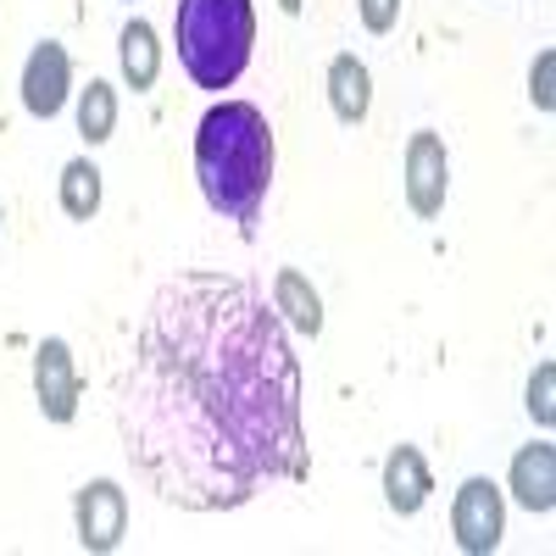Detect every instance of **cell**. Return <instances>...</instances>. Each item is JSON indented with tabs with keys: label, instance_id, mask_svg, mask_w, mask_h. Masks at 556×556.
<instances>
[{
	"label": "cell",
	"instance_id": "1",
	"mask_svg": "<svg viewBox=\"0 0 556 556\" xmlns=\"http://www.w3.org/2000/svg\"><path fill=\"white\" fill-rule=\"evenodd\" d=\"M117 434L134 473L184 513L301 484V362L273 301L235 273L167 278L117 379Z\"/></svg>",
	"mask_w": 556,
	"mask_h": 556
},
{
	"label": "cell",
	"instance_id": "2",
	"mask_svg": "<svg viewBox=\"0 0 556 556\" xmlns=\"http://www.w3.org/2000/svg\"><path fill=\"white\" fill-rule=\"evenodd\" d=\"M195 178H201L206 206L251 235L262 217V201H267V178H273V128H267L262 106L223 101L201 117Z\"/></svg>",
	"mask_w": 556,
	"mask_h": 556
},
{
	"label": "cell",
	"instance_id": "3",
	"mask_svg": "<svg viewBox=\"0 0 556 556\" xmlns=\"http://www.w3.org/2000/svg\"><path fill=\"white\" fill-rule=\"evenodd\" d=\"M178 62L201 89H228L251 67L256 7L251 0H178Z\"/></svg>",
	"mask_w": 556,
	"mask_h": 556
},
{
	"label": "cell",
	"instance_id": "4",
	"mask_svg": "<svg viewBox=\"0 0 556 556\" xmlns=\"http://www.w3.org/2000/svg\"><path fill=\"white\" fill-rule=\"evenodd\" d=\"M451 534L468 556H490L506 534V501L490 479H468L456 490V506H451Z\"/></svg>",
	"mask_w": 556,
	"mask_h": 556
},
{
	"label": "cell",
	"instance_id": "5",
	"mask_svg": "<svg viewBox=\"0 0 556 556\" xmlns=\"http://www.w3.org/2000/svg\"><path fill=\"white\" fill-rule=\"evenodd\" d=\"M445 190H451V156L445 139L434 128H417L406 139V206L417 217H440L445 212Z\"/></svg>",
	"mask_w": 556,
	"mask_h": 556
},
{
	"label": "cell",
	"instance_id": "6",
	"mask_svg": "<svg viewBox=\"0 0 556 556\" xmlns=\"http://www.w3.org/2000/svg\"><path fill=\"white\" fill-rule=\"evenodd\" d=\"M73 523H78V545L84 551H117L128 534V495L112 479H96L73 495Z\"/></svg>",
	"mask_w": 556,
	"mask_h": 556
},
{
	"label": "cell",
	"instance_id": "7",
	"mask_svg": "<svg viewBox=\"0 0 556 556\" xmlns=\"http://www.w3.org/2000/svg\"><path fill=\"white\" fill-rule=\"evenodd\" d=\"M34 395H39V412L51 417V424H73V412H78V367H73L67 340H39V351H34Z\"/></svg>",
	"mask_w": 556,
	"mask_h": 556
},
{
	"label": "cell",
	"instance_id": "8",
	"mask_svg": "<svg viewBox=\"0 0 556 556\" xmlns=\"http://www.w3.org/2000/svg\"><path fill=\"white\" fill-rule=\"evenodd\" d=\"M67 89H73V62L56 39H45L28 51L23 62V106L34 117H56L67 106Z\"/></svg>",
	"mask_w": 556,
	"mask_h": 556
},
{
	"label": "cell",
	"instance_id": "9",
	"mask_svg": "<svg viewBox=\"0 0 556 556\" xmlns=\"http://www.w3.org/2000/svg\"><path fill=\"white\" fill-rule=\"evenodd\" d=\"M506 490L518 495V506H529V513H551L556 506V445L551 440H534L513 456V473H506Z\"/></svg>",
	"mask_w": 556,
	"mask_h": 556
},
{
	"label": "cell",
	"instance_id": "10",
	"mask_svg": "<svg viewBox=\"0 0 556 556\" xmlns=\"http://www.w3.org/2000/svg\"><path fill=\"white\" fill-rule=\"evenodd\" d=\"M434 479H429V462L417 445H395L384 456V501H390V513L395 518H412V513H424V501H429Z\"/></svg>",
	"mask_w": 556,
	"mask_h": 556
},
{
	"label": "cell",
	"instance_id": "11",
	"mask_svg": "<svg viewBox=\"0 0 556 556\" xmlns=\"http://www.w3.org/2000/svg\"><path fill=\"white\" fill-rule=\"evenodd\" d=\"M273 312L285 317L290 329H301V334H317L323 329V301H317L312 278L301 267H278L273 273Z\"/></svg>",
	"mask_w": 556,
	"mask_h": 556
},
{
	"label": "cell",
	"instance_id": "12",
	"mask_svg": "<svg viewBox=\"0 0 556 556\" xmlns=\"http://www.w3.org/2000/svg\"><path fill=\"white\" fill-rule=\"evenodd\" d=\"M329 106L340 123H362L367 106H374V78H367V67L351 51L329 62Z\"/></svg>",
	"mask_w": 556,
	"mask_h": 556
},
{
	"label": "cell",
	"instance_id": "13",
	"mask_svg": "<svg viewBox=\"0 0 556 556\" xmlns=\"http://www.w3.org/2000/svg\"><path fill=\"white\" fill-rule=\"evenodd\" d=\"M117 56H123V78H128L134 96H139V89H151V84H156V73H162V45H156V28H151L146 17H134V23L123 28V39H117Z\"/></svg>",
	"mask_w": 556,
	"mask_h": 556
},
{
	"label": "cell",
	"instance_id": "14",
	"mask_svg": "<svg viewBox=\"0 0 556 556\" xmlns=\"http://www.w3.org/2000/svg\"><path fill=\"white\" fill-rule=\"evenodd\" d=\"M62 212L73 223H89V217L101 212V167L89 162V156H78V162L62 167Z\"/></svg>",
	"mask_w": 556,
	"mask_h": 556
},
{
	"label": "cell",
	"instance_id": "15",
	"mask_svg": "<svg viewBox=\"0 0 556 556\" xmlns=\"http://www.w3.org/2000/svg\"><path fill=\"white\" fill-rule=\"evenodd\" d=\"M112 128H117V89L106 78H89V89L78 96V134L89 146H106Z\"/></svg>",
	"mask_w": 556,
	"mask_h": 556
},
{
	"label": "cell",
	"instance_id": "16",
	"mask_svg": "<svg viewBox=\"0 0 556 556\" xmlns=\"http://www.w3.org/2000/svg\"><path fill=\"white\" fill-rule=\"evenodd\" d=\"M551 390H556V367H551V362H540V367H534V379H529V401H523V406H529V417H534L540 429H551V424H556V401H551Z\"/></svg>",
	"mask_w": 556,
	"mask_h": 556
},
{
	"label": "cell",
	"instance_id": "17",
	"mask_svg": "<svg viewBox=\"0 0 556 556\" xmlns=\"http://www.w3.org/2000/svg\"><path fill=\"white\" fill-rule=\"evenodd\" d=\"M529 101H534L540 112H551V106H556V51H540V56H534V73H529Z\"/></svg>",
	"mask_w": 556,
	"mask_h": 556
},
{
	"label": "cell",
	"instance_id": "18",
	"mask_svg": "<svg viewBox=\"0 0 556 556\" xmlns=\"http://www.w3.org/2000/svg\"><path fill=\"white\" fill-rule=\"evenodd\" d=\"M362 23L367 34H390L401 23V0H362Z\"/></svg>",
	"mask_w": 556,
	"mask_h": 556
},
{
	"label": "cell",
	"instance_id": "19",
	"mask_svg": "<svg viewBox=\"0 0 556 556\" xmlns=\"http://www.w3.org/2000/svg\"><path fill=\"white\" fill-rule=\"evenodd\" d=\"M278 7H285V12H290V17H295V12H301V7H306V0H278Z\"/></svg>",
	"mask_w": 556,
	"mask_h": 556
},
{
	"label": "cell",
	"instance_id": "20",
	"mask_svg": "<svg viewBox=\"0 0 556 556\" xmlns=\"http://www.w3.org/2000/svg\"><path fill=\"white\" fill-rule=\"evenodd\" d=\"M0 217H7V212H0Z\"/></svg>",
	"mask_w": 556,
	"mask_h": 556
}]
</instances>
